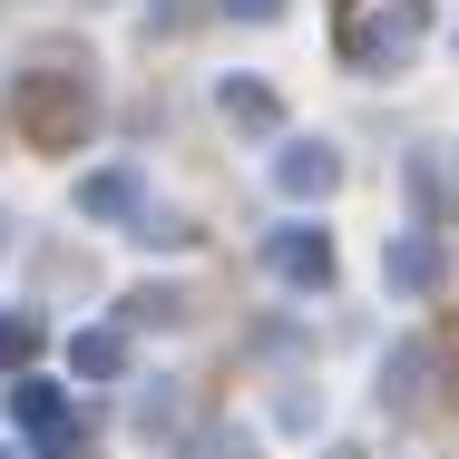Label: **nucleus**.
Here are the masks:
<instances>
[{
    "label": "nucleus",
    "mask_w": 459,
    "mask_h": 459,
    "mask_svg": "<svg viewBox=\"0 0 459 459\" xmlns=\"http://www.w3.org/2000/svg\"><path fill=\"white\" fill-rule=\"evenodd\" d=\"M264 264H274V283L323 293V283H333V235H323V225H283L274 245H264Z\"/></svg>",
    "instance_id": "f257e3e1"
},
{
    "label": "nucleus",
    "mask_w": 459,
    "mask_h": 459,
    "mask_svg": "<svg viewBox=\"0 0 459 459\" xmlns=\"http://www.w3.org/2000/svg\"><path fill=\"white\" fill-rule=\"evenodd\" d=\"M274 186L283 195H333V186H342V157H333L323 137H293V147L274 157Z\"/></svg>",
    "instance_id": "f03ea898"
},
{
    "label": "nucleus",
    "mask_w": 459,
    "mask_h": 459,
    "mask_svg": "<svg viewBox=\"0 0 459 459\" xmlns=\"http://www.w3.org/2000/svg\"><path fill=\"white\" fill-rule=\"evenodd\" d=\"M79 205H89V215H108V225H147V186L127 177V167H98V177L79 186Z\"/></svg>",
    "instance_id": "7ed1b4c3"
},
{
    "label": "nucleus",
    "mask_w": 459,
    "mask_h": 459,
    "mask_svg": "<svg viewBox=\"0 0 459 459\" xmlns=\"http://www.w3.org/2000/svg\"><path fill=\"white\" fill-rule=\"evenodd\" d=\"M371 391H381V411H420V391H430V352H420V342H401L391 362L371 371Z\"/></svg>",
    "instance_id": "20e7f679"
},
{
    "label": "nucleus",
    "mask_w": 459,
    "mask_h": 459,
    "mask_svg": "<svg viewBox=\"0 0 459 459\" xmlns=\"http://www.w3.org/2000/svg\"><path fill=\"white\" fill-rule=\"evenodd\" d=\"M225 117H235V127H274V89H264V79H225Z\"/></svg>",
    "instance_id": "39448f33"
},
{
    "label": "nucleus",
    "mask_w": 459,
    "mask_h": 459,
    "mask_svg": "<svg viewBox=\"0 0 459 459\" xmlns=\"http://www.w3.org/2000/svg\"><path fill=\"white\" fill-rule=\"evenodd\" d=\"M440 283V264H430V245L411 235V245H391V293H430Z\"/></svg>",
    "instance_id": "423d86ee"
},
{
    "label": "nucleus",
    "mask_w": 459,
    "mask_h": 459,
    "mask_svg": "<svg viewBox=\"0 0 459 459\" xmlns=\"http://www.w3.org/2000/svg\"><path fill=\"white\" fill-rule=\"evenodd\" d=\"M117 362H127V342H117V333H79V342H69V371H89V381H108Z\"/></svg>",
    "instance_id": "0eeeda50"
},
{
    "label": "nucleus",
    "mask_w": 459,
    "mask_h": 459,
    "mask_svg": "<svg viewBox=\"0 0 459 459\" xmlns=\"http://www.w3.org/2000/svg\"><path fill=\"white\" fill-rule=\"evenodd\" d=\"M177 459H255V430H195Z\"/></svg>",
    "instance_id": "6e6552de"
},
{
    "label": "nucleus",
    "mask_w": 459,
    "mask_h": 459,
    "mask_svg": "<svg viewBox=\"0 0 459 459\" xmlns=\"http://www.w3.org/2000/svg\"><path fill=\"white\" fill-rule=\"evenodd\" d=\"M30 352H39V323H30V313H0V371L30 362Z\"/></svg>",
    "instance_id": "1a4fd4ad"
},
{
    "label": "nucleus",
    "mask_w": 459,
    "mask_h": 459,
    "mask_svg": "<svg viewBox=\"0 0 459 459\" xmlns=\"http://www.w3.org/2000/svg\"><path fill=\"white\" fill-rule=\"evenodd\" d=\"M225 10H235V20H274L283 0H225Z\"/></svg>",
    "instance_id": "9d476101"
},
{
    "label": "nucleus",
    "mask_w": 459,
    "mask_h": 459,
    "mask_svg": "<svg viewBox=\"0 0 459 459\" xmlns=\"http://www.w3.org/2000/svg\"><path fill=\"white\" fill-rule=\"evenodd\" d=\"M0 459H10V450H0Z\"/></svg>",
    "instance_id": "9b49d317"
}]
</instances>
